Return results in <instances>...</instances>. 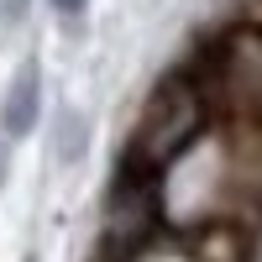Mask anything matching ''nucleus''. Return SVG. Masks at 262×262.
Returning a JSON list of instances; mask_svg holds the SVG:
<instances>
[{
  "label": "nucleus",
  "instance_id": "nucleus-5",
  "mask_svg": "<svg viewBox=\"0 0 262 262\" xmlns=\"http://www.w3.org/2000/svg\"><path fill=\"white\" fill-rule=\"evenodd\" d=\"M53 6H58V11H63V16H79V11H84V6H90V0H53Z\"/></svg>",
  "mask_w": 262,
  "mask_h": 262
},
{
  "label": "nucleus",
  "instance_id": "nucleus-6",
  "mask_svg": "<svg viewBox=\"0 0 262 262\" xmlns=\"http://www.w3.org/2000/svg\"><path fill=\"white\" fill-rule=\"evenodd\" d=\"M0 179H6V147H0Z\"/></svg>",
  "mask_w": 262,
  "mask_h": 262
},
{
  "label": "nucleus",
  "instance_id": "nucleus-3",
  "mask_svg": "<svg viewBox=\"0 0 262 262\" xmlns=\"http://www.w3.org/2000/svg\"><path fill=\"white\" fill-rule=\"evenodd\" d=\"M79 152H84V121L69 111V116L58 121V158H63V163H74Z\"/></svg>",
  "mask_w": 262,
  "mask_h": 262
},
{
  "label": "nucleus",
  "instance_id": "nucleus-2",
  "mask_svg": "<svg viewBox=\"0 0 262 262\" xmlns=\"http://www.w3.org/2000/svg\"><path fill=\"white\" fill-rule=\"evenodd\" d=\"M37 111H42V74H37V63H27V69L11 79V90H6L0 131H6V137H27L37 126Z\"/></svg>",
  "mask_w": 262,
  "mask_h": 262
},
{
  "label": "nucleus",
  "instance_id": "nucleus-1",
  "mask_svg": "<svg viewBox=\"0 0 262 262\" xmlns=\"http://www.w3.org/2000/svg\"><path fill=\"white\" fill-rule=\"evenodd\" d=\"M200 121H205L200 95H194L189 84H179V79L163 84L158 100H152V111H147V126H142V147H137L142 168H163V163H173L194 137H200Z\"/></svg>",
  "mask_w": 262,
  "mask_h": 262
},
{
  "label": "nucleus",
  "instance_id": "nucleus-4",
  "mask_svg": "<svg viewBox=\"0 0 262 262\" xmlns=\"http://www.w3.org/2000/svg\"><path fill=\"white\" fill-rule=\"evenodd\" d=\"M27 16V0H0V21H21Z\"/></svg>",
  "mask_w": 262,
  "mask_h": 262
}]
</instances>
